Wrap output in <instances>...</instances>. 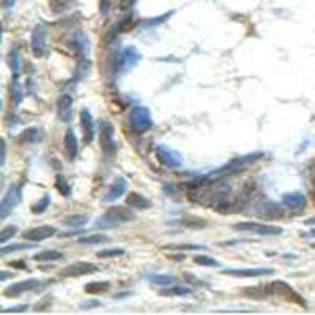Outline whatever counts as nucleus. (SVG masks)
Returning a JSON list of instances; mask_svg holds the SVG:
<instances>
[{
	"label": "nucleus",
	"mask_w": 315,
	"mask_h": 315,
	"mask_svg": "<svg viewBox=\"0 0 315 315\" xmlns=\"http://www.w3.org/2000/svg\"><path fill=\"white\" fill-rule=\"evenodd\" d=\"M136 218L134 211L126 207H112L104 213L101 218H98L95 227L96 229H114L122 226L125 222H129Z\"/></svg>",
	"instance_id": "obj_1"
},
{
	"label": "nucleus",
	"mask_w": 315,
	"mask_h": 315,
	"mask_svg": "<svg viewBox=\"0 0 315 315\" xmlns=\"http://www.w3.org/2000/svg\"><path fill=\"white\" fill-rule=\"evenodd\" d=\"M128 128L134 134H144L153 128V117L150 110L144 106L132 107L128 115Z\"/></svg>",
	"instance_id": "obj_2"
},
{
	"label": "nucleus",
	"mask_w": 315,
	"mask_h": 315,
	"mask_svg": "<svg viewBox=\"0 0 315 315\" xmlns=\"http://www.w3.org/2000/svg\"><path fill=\"white\" fill-rule=\"evenodd\" d=\"M142 55L137 51L134 46H128L120 51V54L117 55L115 59V71L118 73H125L132 69L139 62H141Z\"/></svg>",
	"instance_id": "obj_3"
},
{
	"label": "nucleus",
	"mask_w": 315,
	"mask_h": 315,
	"mask_svg": "<svg viewBox=\"0 0 315 315\" xmlns=\"http://www.w3.org/2000/svg\"><path fill=\"white\" fill-rule=\"evenodd\" d=\"M238 232H248V233H255L262 236H273V235H281L282 229L277 226H270V224H260V222H238L233 226Z\"/></svg>",
	"instance_id": "obj_4"
},
{
	"label": "nucleus",
	"mask_w": 315,
	"mask_h": 315,
	"mask_svg": "<svg viewBox=\"0 0 315 315\" xmlns=\"http://www.w3.org/2000/svg\"><path fill=\"white\" fill-rule=\"evenodd\" d=\"M114 132L115 129L109 120H106V118L100 120V147L106 156H112L115 153Z\"/></svg>",
	"instance_id": "obj_5"
},
{
	"label": "nucleus",
	"mask_w": 315,
	"mask_h": 315,
	"mask_svg": "<svg viewBox=\"0 0 315 315\" xmlns=\"http://www.w3.org/2000/svg\"><path fill=\"white\" fill-rule=\"evenodd\" d=\"M30 46L35 57H43L47 52V27L44 24H37L32 30Z\"/></svg>",
	"instance_id": "obj_6"
},
{
	"label": "nucleus",
	"mask_w": 315,
	"mask_h": 315,
	"mask_svg": "<svg viewBox=\"0 0 315 315\" xmlns=\"http://www.w3.org/2000/svg\"><path fill=\"white\" fill-rule=\"evenodd\" d=\"M22 199V191H21V186L13 185L8 188V191L5 192L2 204H0V219H5L13 210L18 207V204Z\"/></svg>",
	"instance_id": "obj_7"
},
{
	"label": "nucleus",
	"mask_w": 315,
	"mask_h": 315,
	"mask_svg": "<svg viewBox=\"0 0 315 315\" xmlns=\"http://www.w3.org/2000/svg\"><path fill=\"white\" fill-rule=\"evenodd\" d=\"M267 292L268 295H279V296H284L285 299L292 301V303H298L301 306H304V301L301 299V296L298 293L292 289L289 284H285L282 281H276V282H271L267 285Z\"/></svg>",
	"instance_id": "obj_8"
},
{
	"label": "nucleus",
	"mask_w": 315,
	"mask_h": 315,
	"mask_svg": "<svg viewBox=\"0 0 315 315\" xmlns=\"http://www.w3.org/2000/svg\"><path fill=\"white\" fill-rule=\"evenodd\" d=\"M156 156L164 166L170 167V169H177V167L183 166V158L178 151L169 148L167 145H158L156 147Z\"/></svg>",
	"instance_id": "obj_9"
},
{
	"label": "nucleus",
	"mask_w": 315,
	"mask_h": 315,
	"mask_svg": "<svg viewBox=\"0 0 315 315\" xmlns=\"http://www.w3.org/2000/svg\"><path fill=\"white\" fill-rule=\"evenodd\" d=\"M98 271V267L95 263L90 262H76L68 265V267L63 270L62 276L63 277H79V276H87V274H95Z\"/></svg>",
	"instance_id": "obj_10"
},
{
	"label": "nucleus",
	"mask_w": 315,
	"mask_h": 315,
	"mask_svg": "<svg viewBox=\"0 0 315 315\" xmlns=\"http://www.w3.org/2000/svg\"><path fill=\"white\" fill-rule=\"evenodd\" d=\"M40 281H37V279H27V281H21V282H16V284H11L8 285L6 289L3 290V295L5 296H19V295H22V293L25 292H32V290H37L40 289Z\"/></svg>",
	"instance_id": "obj_11"
},
{
	"label": "nucleus",
	"mask_w": 315,
	"mask_h": 315,
	"mask_svg": "<svg viewBox=\"0 0 315 315\" xmlns=\"http://www.w3.org/2000/svg\"><path fill=\"white\" fill-rule=\"evenodd\" d=\"M79 118H81V128L84 134V144H92L95 139V123H93L92 112L87 107H84L79 114Z\"/></svg>",
	"instance_id": "obj_12"
},
{
	"label": "nucleus",
	"mask_w": 315,
	"mask_h": 315,
	"mask_svg": "<svg viewBox=\"0 0 315 315\" xmlns=\"http://www.w3.org/2000/svg\"><path fill=\"white\" fill-rule=\"evenodd\" d=\"M222 274L233 276V277H260V276H271L274 270L273 268H229L221 271Z\"/></svg>",
	"instance_id": "obj_13"
},
{
	"label": "nucleus",
	"mask_w": 315,
	"mask_h": 315,
	"mask_svg": "<svg viewBox=\"0 0 315 315\" xmlns=\"http://www.w3.org/2000/svg\"><path fill=\"white\" fill-rule=\"evenodd\" d=\"M57 233V227L54 226H40V227H35V229H30L27 230L24 233V238L29 241H33V243H40L43 240H47V238L54 236Z\"/></svg>",
	"instance_id": "obj_14"
},
{
	"label": "nucleus",
	"mask_w": 315,
	"mask_h": 315,
	"mask_svg": "<svg viewBox=\"0 0 315 315\" xmlns=\"http://www.w3.org/2000/svg\"><path fill=\"white\" fill-rule=\"evenodd\" d=\"M57 114L60 122L69 123L73 118V98L69 95H62L57 101Z\"/></svg>",
	"instance_id": "obj_15"
},
{
	"label": "nucleus",
	"mask_w": 315,
	"mask_h": 315,
	"mask_svg": "<svg viewBox=\"0 0 315 315\" xmlns=\"http://www.w3.org/2000/svg\"><path fill=\"white\" fill-rule=\"evenodd\" d=\"M126 188H128V181H126V178H123V177L117 178L114 183L110 185L106 195H104V202H115V200H118L122 195H125Z\"/></svg>",
	"instance_id": "obj_16"
},
{
	"label": "nucleus",
	"mask_w": 315,
	"mask_h": 315,
	"mask_svg": "<svg viewBox=\"0 0 315 315\" xmlns=\"http://www.w3.org/2000/svg\"><path fill=\"white\" fill-rule=\"evenodd\" d=\"M69 44L73 46V49L81 55V57H85L90 49V41L84 32H76L71 37V40H69Z\"/></svg>",
	"instance_id": "obj_17"
},
{
	"label": "nucleus",
	"mask_w": 315,
	"mask_h": 315,
	"mask_svg": "<svg viewBox=\"0 0 315 315\" xmlns=\"http://www.w3.org/2000/svg\"><path fill=\"white\" fill-rule=\"evenodd\" d=\"M307 204L306 195L301 192H287L282 195V205L290 210H301Z\"/></svg>",
	"instance_id": "obj_18"
},
{
	"label": "nucleus",
	"mask_w": 315,
	"mask_h": 315,
	"mask_svg": "<svg viewBox=\"0 0 315 315\" xmlns=\"http://www.w3.org/2000/svg\"><path fill=\"white\" fill-rule=\"evenodd\" d=\"M63 144H65V151L69 159H76L79 151V145H78V137H76L73 129H66L65 132V139H63Z\"/></svg>",
	"instance_id": "obj_19"
},
{
	"label": "nucleus",
	"mask_w": 315,
	"mask_h": 315,
	"mask_svg": "<svg viewBox=\"0 0 315 315\" xmlns=\"http://www.w3.org/2000/svg\"><path fill=\"white\" fill-rule=\"evenodd\" d=\"M257 214L260 218H277V216L282 214V208L279 207L276 202H263V204L258 205Z\"/></svg>",
	"instance_id": "obj_20"
},
{
	"label": "nucleus",
	"mask_w": 315,
	"mask_h": 315,
	"mask_svg": "<svg viewBox=\"0 0 315 315\" xmlns=\"http://www.w3.org/2000/svg\"><path fill=\"white\" fill-rule=\"evenodd\" d=\"M126 207L129 208H134V210H147L151 207V202L144 197L142 194H137V192H129L126 195Z\"/></svg>",
	"instance_id": "obj_21"
},
{
	"label": "nucleus",
	"mask_w": 315,
	"mask_h": 315,
	"mask_svg": "<svg viewBox=\"0 0 315 315\" xmlns=\"http://www.w3.org/2000/svg\"><path fill=\"white\" fill-rule=\"evenodd\" d=\"M43 131L38 129V128H29L25 129L22 134H21V141L25 142V144H38L43 141Z\"/></svg>",
	"instance_id": "obj_22"
},
{
	"label": "nucleus",
	"mask_w": 315,
	"mask_h": 315,
	"mask_svg": "<svg viewBox=\"0 0 315 315\" xmlns=\"http://www.w3.org/2000/svg\"><path fill=\"white\" fill-rule=\"evenodd\" d=\"M35 260L37 262H57L63 258V254L60 251H55V249H46V251H41L38 254H35Z\"/></svg>",
	"instance_id": "obj_23"
},
{
	"label": "nucleus",
	"mask_w": 315,
	"mask_h": 315,
	"mask_svg": "<svg viewBox=\"0 0 315 315\" xmlns=\"http://www.w3.org/2000/svg\"><path fill=\"white\" fill-rule=\"evenodd\" d=\"M147 279H148L151 284H156L161 287H170L178 282L177 277L170 276V274H147Z\"/></svg>",
	"instance_id": "obj_24"
},
{
	"label": "nucleus",
	"mask_w": 315,
	"mask_h": 315,
	"mask_svg": "<svg viewBox=\"0 0 315 315\" xmlns=\"http://www.w3.org/2000/svg\"><path fill=\"white\" fill-rule=\"evenodd\" d=\"M11 96H13V101H15L16 106H19L21 103L24 100V92L21 88V84H19V74H13V79H11Z\"/></svg>",
	"instance_id": "obj_25"
},
{
	"label": "nucleus",
	"mask_w": 315,
	"mask_h": 315,
	"mask_svg": "<svg viewBox=\"0 0 315 315\" xmlns=\"http://www.w3.org/2000/svg\"><path fill=\"white\" fill-rule=\"evenodd\" d=\"M192 290L189 289V287H181V285H170L169 289H164L161 292V295L163 296H188L191 295Z\"/></svg>",
	"instance_id": "obj_26"
},
{
	"label": "nucleus",
	"mask_w": 315,
	"mask_h": 315,
	"mask_svg": "<svg viewBox=\"0 0 315 315\" xmlns=\"http://www.w3.org/2000/svg\"><path fill=\"white\" fill-rule=\"evenodd\" d=\"M110 284L109 282H90L84 287V290H85L88 295H101V293H106L109 290Z\"/></svg>",
	"instance_id": "obj_27"
},
{
	"label": "nucleus",
	"mask_w": 315,
	"mask_h": 315,
	"mask_svg": "<svg viewBox=\"0 0 315 315\" xmlns=\"http://www.w3.org/2000/svg\"><path fill=\"white\" fill-rule=\"evenodd\" d=\"M109 241V236L103 235V233H93V235H87V236H81L78 238V243L79 244H101V243H107Z\"/></svg>",
	"instance_id": "obj_28"
},
{
	"label": "nucleus",
	"mask_w": 315,
	"mask_h": 315,
	"mask_svg": "<svg viewBox=\"0 0 315 315\" xmlns=\"http://www.w3.org/2000/svg\"><path fill=\"white\" fill-rule=\"evenodd\" d=\"M88 222V216L85 214H74V216H69L65 221H63V226L66 227H81L84 224Z\"/></svg>",
	"instance_id": "obj_29"
},
{
	"label": "nucleus",
	"mask_w": 315,
	"mask_h": 315,
	"mask_svg": "<svg viewBox=\"0 0 315 315\" xmlns=\"http://www.w3.org/2000/svg\"><path fill=\"white\" fill-rule=\"evenodd\" d=\"M55 188H57V191L62 195H65V197H69V195H71V186L68 185L66 178L62 177V175H57V177H55Z\"/></svg>",
	"instance_id": "obj_30"
},
{
	"label": "nucleus",
	"mask_w": 315,
	"mask_h": 315,
	"mask_svg": "<svg viewBox=\"0 0 315 315\" xmlns=\"http://www.w3.org/2000/svg\"><path fill=\"white\" fill-rule=\"evenodd\" d=\"M10 66H11L13 74L21 73V57H19L18 49H11L10 51Z\"/></svg>",
	"instance_id": "obj_31"
},
{
	"label": "nucleus",
	"mask_w": 315,
	"mask_h": 315,
	"mask_svg": "<svg viewBox=\"0 0 315 315\" xmlns=\"http://www.w3.org/2000/svg\"><path fill=\"white\" fill-rule=\"evenodd\" d=\"M49 204H51V195L44 194V195H43V199L38 200L37 204H35V205L32 207V211H33L35 214H41V213H44L46 210H47V207H49Z\"/></svg>",
	"instance_id": "obj_32"
},
{
	"label": "nucleus",
	"mask_w": 315,
	"mask_h": 315,
	"mask_svg": "<svg viewBox=\"0 0 315 315\" xmlns=\"http://www.w3.org/2000/svg\"><path fill=\"white\" fill-rule=\"evenodd\" d=\"M35 244H10V246H2L0 249V254L2 255H6L10 254V252H18V251H25V249H33Z\"/></svg>",
	"instance_id": "obj_33"
},
{
	"label": "nucleus",
	"mask_w": 315,
	"mask_h": 315,
	"mask_svg": "<svg viewBox=\"0 0 315 315\" xmlns=\"http://www.w3.org/2000/svg\"><path fill=\"white\" fill-rule=\"evenodd\" d=\"M16 232H18V227L16 226H8V227H5L2 232H0V244H6L8 243V240H11L13 236L16 235Z\"/></svg>",
	"instance_id": "obj_34"
},
{
	"label": "nucleus",
	"mask_w": 315,
	"mask_h": 315,
	"mask_svg": "<svg viewBox=\"0 0 315 315\" xmlns=\"http://www.w3.org/2000/svg\"><path fill=\"white\" fill-rule=\"evenodd\" d=\"M194 263L200 265V267H219V262L208 255H197L194 257Z\"/></svg>",
	"instance_id": "obj_35"
},
{
	"label": "nucleus",
	"mask_w": 315,
	"mask_h": 315,
	"mask_svg": "<svg viewBox=\"0 0 315 315\" xmlns=\"http://www.w3.org/2000/svg\"><path fill=\"white\" fill-rule=\"evenodd\" d=\"M173 15L172 11H169L167 15H164V16H159V18H153V19H147V21H144V27H155V25H159V24H163V22H166L167 21V18H170Z\"/></svg>",
	"instance_id": "obj_36"
},
{
	"label": "nucleus",
	"mask_w": 315,
	"mask_h": 315,
	"mask_svg": "<svg viewBox=\"0 0 315 315\" xmlns=\"http://www.w3.org/2000/svg\"><path fill=\"white\" fill-rule=\"evenodd\" d=\"M125 254L123 249H104V251H100L98 252V257L100 258H112V257H120Z\"/></svg>",
	"instance_id": "obj_37"
},
{
	"label": "nucleus",
	"mask_w": 315,
	"mask_h": 315,
	"mask_svg": "<svg viewBox=\"0 0 315 315\" xmlns=\"http://www.w3.org/2000/svg\"><path fill=\"white\" fill-rule=\"evenodd\" d=\"M181 226H185V227H205L207 226V221L205 219H181L180 221Z\"/></svg>",
	"instance_id": "obj_38"
},
{
	"label": "nucleus",
	"mask_w": 315,
	"mask_h": 315,
	"mask_svg": "<svg viewBox=\"0 0 315 315\" xmlns=\"http://www.w3.org/2000/svg\"><path fill=\"white\" fill-rule=\"evenodd\" d=\"M166 249H173V251H200L204 246H195V244H178V246H166Z\"/></svg>",
	"instance_id": "obj_39"
},
{
	"label": "nucleus",
	"mask_w": 315,
	"mask_h": 315,
	"mask_svg": "<svg viewBox=\"0 0 315 315\" xmlns=\"http://www.w3.org/2000/svg\"><path fill=\"white\" fill-rule=\"evenodd\" d=\"M27 304H21V306H15V307H10V309H2L3 314H18V312H25L27 311Z\"/></svg>",
	"instance_id": "obj_40"
},
{
	"label": "nucleus",
	"mask_w": 315,
	"mask_h": 315,
	"mask_svg": "<svg viewBox=\"0 0 315 315\" xmlns=\"http://www.w3.org/2000/svg\"><path fill=\"white\" fill-rule=\"evenodd\" d=\"M100 306H101L100 301H96V299H90V301H85V303H82V304H81V309L87 311V309H92V307H100Z\"/></svg>",
	"instance_id": "obj_41"
},
{
	"label": "nucleus",
	"mask_w": 315,
	"mask_h": 315,
	"mask_svg": "<svg viewBox=\"0 0 315 315\" xmlns=\"http://www.w3.org/2000/svg\"><path fill=\"white\" fill-rule=\"evenodd\" d=\"M134 2L136 0H122V10H128Z\"/></svg>",
	"instance_id": "obj_42"
},
{
	"label": "nucleus",
	"mask_w": 315,
	"mask_h": 315,
	"mask_svg": "<svg viewBox=\"0 0 315 315\" xmlns=\"http://www.w3.org/2000/svg\"><path fill=\"white\" fill-rule=\"evenodd\" d=\"M15 3H16V0H3V6L6 10L11 8V6H15Z\"/></svg>",
	"instance_id": "obj_43"
},
{
	"label": "nucleus",
	"mask_w": 315,
	"mask_h": 315,
	"mask_svg": "<svg viewBox=\"0 0 315 315\" xmlns=\"http://www.w3.org/2000/svg\"><path fill=\"white\" fill-rule=\"evenodd\" d=\"M5 156H6V145H5V141H2V166L5 164Z\"/></svg>",
	"instance_id": "obj_44"
},
{
	"label": "nucleus",
	"mask_w": 315,
	"mask_h": 315,
	"mask_svg": "<svg viewBox=\"0 0 315 315\" xmlns=\"http://www.w3.org/2000/svg\"><path fill=\"white\" fill-rule=\"evenodd\" d=\"M306 224H307V226H315V216H312V218L307 219Z\"/></svg>",
	"instance_id": "obj_45"
},
{
	"label": "nucleus",
	"mask_w": 315,
	"mask_h": 315,
	"mask_svg": "<svg viewBox=\"0 0 315 315\" xmlns=\"http://www.w3.org/2000/svg\"><path fill=\"white\" fill-rule=\"evenodd\" d=\"M303 236H306V238H315V230H312V232H309V233H304Z\"/></svg>",
	"instance_id": "obj_46"
},
{
	"label": "nucleus",
	"mask_w": 315,
	"mask_h": 315,
	"mask_svg": "<svg viewBox=\"0 0 315 315\" xmlns=\"http://www.w3.org/2000/svg\"><path fill=\"white\" fill-rule=\"evenodd\" d=\"M312 248H314V249H315V241H314V243H312Z\"/></svg>",
	"instance_id": "obj_47"
}]
</instances>
